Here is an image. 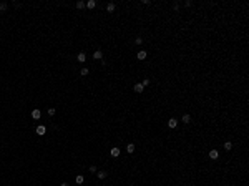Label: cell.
Instances as JSON below:
<instances>
[{"instance_id": "cell-1", "label": "cell", "mask_w": 249, "mask_h": 186, "mask_svg": "<svg viewBox=\"0 0 249 186\" xmlns=\"http://www.w3.org/2000/svg\"><path fill=\"white\" fill-rule=\"evenodd\" d=\"M168 128H171V130H176V128H178V118L171 116L170 120H168Z\"/></svg>"}, {"instance_id": "cell-2", "label": "cell", "mask_w": 249, "mask_h": 186, "mask_svg": "<svg viewBox=\"0 0 249 186\" xmlns=\"http://www.w3.org/2000/svg\"><path fill=\"white\" fill-rule=\"evenodd\" d=\"M146 57H148V52L146 50H140L138 53H136V58H138L140 62H143V60H146Z\"/></svg>"}, {"instance_id": "cell-3", "label": "cell", "mask_w": 249, "mask_h": 186, "mask_svg": "<svg viewBox=\"0 0 249 186\" xmlns=\"http://www.w3.org/2000/svg\"><path fill=\"white\" fill-rule=\"evenodd\" d=\"M35 133H37V135H38V136H43V135H45V133H47V128H45V126H43V125H38V126H37V128H35Z\"/></svg>"}, {"instance_id": "cell-4", "label": "cell", "mask_w": 249, "mask_h": 186, "mask_svg": "<svg viewBox=\"0 0 249 186\" xmlns=\"http://www.w3.org/2000/svg\"><path fill=\"white\" fill-rule=\"evenodd\" d=\"M208 156H209V158H211V160H213V161H214V160H219V151H218V150H214V148H213V150H211V151H209V153H208Z\"/></svg>"}, {"instance_id": "cell-5", "label": "cell", "mask_w": 249, "mask_h": 186, "mask_svg": "<svg viewBox=\"0 0 249 186\" xmlns=\"http://www.w3.org/2000/svg\"><path fill=\"white\" fill-rule=\"evenodd\" d=\"M133 90H135V93H143L145 92V86H143L141 83H135V85H133Z\"/></svg>"}, {"instance_id": "cell-6", "label": "cell", "mask_w": 249, "mask_h": 186, "mask_svg": "<svg viewBox=\"0 0 249 186\" xmlns=\"http://www.w3.org/2000/svg\"><path fill=\"white\" fill-rule=\"evenodd\" d=\"M40 116H42V111L38 110V108H35V110L32 111V118H33V120H40Z\"/></svg>"}, {"instance_id": "cell-7", "label": "cell", "mask_w": 249, "mask_h": 186, "mask_svg": "<svg viewBox=\"0 0 249 186\" xmlns=\"http://www.w3.org/2000/svg\"><path fill=\"white\" fill-rule=\"evenodd\" d=\"M76 60H78L80 63H85V60H86V53H85V52H80V53L76 55Z\"/></svg>"}, {"instance_id": "cell-8", "label": "cell", "mask_w": 249, "mask_h": 186, "mask_svg": "<svg viewBox=\"0 0 249 186\" xmlns=\"http://www.w3.org/2000/svg\"><path fill=\"white\" fill-rule=\"evenodd\" d=\"M181 121H183L184 125H189L191 123V115H188V113H184L183 116H181Z\"/></svg>"}, {"instance_id": "cell-9", "label": "cell", "mask_w": 249, "mask_h": 186, "mask_svg": "<svg viewBox=\"0 0 249 186\" xmlns=\"http://www.w3.org/2000/svg\"><path fill=\"white\" fill-rule=\"evenodd\" d=\"M110 155L113 156V158H118V156H120V148H118V146H113V148H111V151H110Z\"/></svg>"}, {"instance_id": "cell-10", "label": "cell", "mask_w": 249, "mask_h": 186, "mask_svg": "<svg viewBox=\"0 0 249 186\" xmlns=\"http://www.w3.org/2000/svg\"><path fill=\"white\" fill-rule=\"evenodd\" d=\"M115 8H116V5H115L113 2L106 3V12H108V13H113V12H115Z\"/></svg>"}, {"instance_id": "cell-11", "label": "cell", "mask_w": 249, "mask_h": 186, "mask_svg": "<svg viewBox=\"0 0 249 186\" xmlns=\"http://www.w3.org/2000/svg\"><path fill=\"white\" fill-rule=\"evenodd\" d=\"M75 183L78 184V186H80V184H83V183H85V176H83V174H78V176L75 178Z\"/></svg>"}, {"instance_id": "cell-12", "label": "cell", "mask_w": 249, "mask_h": 186, "mask_svg": "<svg viewBox=\"0 0 249 186\" xmlns=\"http://www.w3.org/2000/svg\"><path fill=\"white\" fill-rule=\"evenodd\" d=\"M93 58H95V60H101V58H103V52H101V50H96L93 53Z\"/></svg>"}, {"instance_id": "cell-13", "label": "cell", "mask_w": 249, "mask_h": 186, "mask_svg": "<svg viewBox=\"0 0 249 186\" xmlns=\"http://www.w3.org/2000/svg\"><path fill=\"white\" fill-rule=\"evenodd\" d=\"M86 5V8H90V10H93L95 7H96V2H95V0H88V2L85 3Z\"/></svg>"}, {"instance_id": "cell-14", "label": "cell", "mask_w": 249, "mask_h": 186, "mask_svg": "<svg viewBox=\"0 0 249 186\" xmlns=\"http://www.w3.org/2000/svg\"><path fill=\"white\" fill-rule=\"evenodd\" d=\"M96 176L100 178V180H105V178L108 176V173H106V171H103V170H101V171H96Z\"/></svg>"}, {"instance_id": "cell-15", "label": "cell", "mask_w": 249, "mask_h": 186, "mask_svg": "<svg viewBox=\"0 0 249 186\" xmlns=\"http://www.w3.org/2000/svg\"><path fill=\"white\" fill-rule=\"evenodd\" d=\"M126 151L131 155V153L135 151V145H133V143H128V145H126Z\"/></svg>"}, {"instance_id": "cell-16", "label": "cell", "mask_w": 249, "mask_h": 186, "mask_svg": "<svg viewBox=\"0 0 249 186\" xmlns=\"http://www.w3.org/2000/svg\"><path fill=\"white\" fill-rule=\"evenodd\" d=\"M224 150H226V151H231V150H233V143H231V141H224Z\"/></svg>"}, {"instance_id": "cell-17", "label": "cell", "mask_w": 249, "mask_h": 186, "mask_svg": "<svg viewBox=\"0 0 249 186\" xmlns=\"http://www.w3.org/2000/svg\"><path fill=\"white\" fill-rule=\"evenodd\" d=\"M75 5H76V8H78V10H82V8H85V7H86V5H85V2H82V0H78V2H76Z\"/></svg>"}, {"instance_id": "cell-18", "label": "cell", "mask_w": 249, "mask_h": 186, "mask_svg": "<svg viewBox=\"0 0 249 186\" xmlns=\"http://www.w3.org/2000/svg\"><path fill=\"white\" fill-rule=\"evenodd\" d=\"M7 8H8L7 2H0V12H7Z\"/></svg>"}, {"instance_id": "cell-19", "label": "cell", "mask_w": 249, "mask_h": 186, "mask_svg": "<svg viewBox=\"0 0 249 186\" xmlns=\"http://www.w3.org/2000/svg\"><path fill=\"white\" fill-rule=\"evenodd\" d=\"M88 73H90V70H88V68H85V66H83V68L80 70V75H82V76H86Z\"/></svg>"}, {"instance_id": "cell-20", "label": "cell", "mask_w": 249, "mask_h": 186, "mask_svg": "<svg viewBox=\"0 0 249 186\" xmlns=\"http://www.w3.org/2000/svg\"><path fill=\"white\" fill-rule=\"evenodd\" d=\"M47 113H48V116H53V115L57 113V110H55V108H48V110H47Z\"/></svg>"}, {"instance_id": "cell-21", "label": "cell", "mask_w": 249, "mask_h": 186, "mask_svg": "<svg viewBox=\"0 0 249 186\" xmlns=\"http://www.w3.org/2000/svg\"><path fill=\"white\" fill-rule=\"evenodd\" d=\"M143 42H145V40H143V37H136V38H135V43H136V45H141Z\"/></svg>"}, {"instance_id": "cell-22", "label": "cell", "mask_w": 249, "mask_h": 186, "mask_svg": "<svg viewBox=\"0 0 249 186\" xmlns=\"http://www.w3.org/2000/svg\"><path fill=\"white\" fill-rule=\"evenodd\" d=\"M150 83H151V82H150V78H143V80H141V85H143V86H148Z\"/></svg>"}, {"instance_id": "cell-23", "label": "cell", "mask_w": 249, "mask_h": 186, "mask_svg": "<svg viewBox=\"0 0 249 186\" xmlns=\"http://www.w3.org/2000/svg\"><path fill=\"white\" fill-rule=\"evenodd\" d=\"M173 10H174V12H180V3H173Z\"/></svg>"}, {"instance_id": "cell-24", "label": "cell", "mask_w": 249, "mask_h": 186, "mask_svg": "<svg viewBox=\"0 0 249 186\" xmlns=\"http://www.w3.org/2000/svg\"><path fill=\"white\" fill-rule=\"evenodd\" d=\"M98 171V168L95 166V164H92V166H90V173H96Z\"/></svg>"}, {"instance_id": "cell-25", "label": "cell", "mask_w": 249, "mask_h": 186, "mask_svg": "<svg viewBox=\"0 0 249 186\" xmlns=\"http://www.w3.org/2000/svg\"><path fill=\"white\" fill-rule=\"evenodd\" d=\"M191 5H193L191 0H186V2H184V7H186V8H188V7H191Z\"/></svg>"}, {"instance_id": "cell-26", "label": "cell", "mask_w": 249, "mask_h": 186, "mask_svg": "<svg viewBox=\"0 0 249 186\" xmlns=\"http://www.w3.org/2000/svg\"><path fill=\"white\" fill-rule=\"evenodd\" d=\"M141 3H143V5H151V2H150V0H143Z\"/></svg>"}, {"instance_id": "cell-27", "label": "cell", "mask_w": 249, "mask_h": 186, "mask_svg": "<svg viewBox=\"0 0 249 186\" xmlns=\"http://www.w3.org/2000/svg\"><path fill=\"white\" fill-rule=\"evenodd\" d=\"M60 186H70V184H68V183H62Z\"/></svg>"}]
</instances>
